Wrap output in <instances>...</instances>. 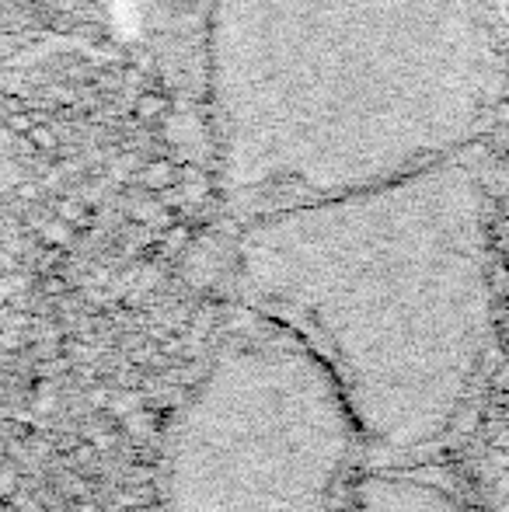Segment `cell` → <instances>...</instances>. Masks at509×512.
Returning a JSON list of instances; mask_svg holds the SVG:
<instances>
[{"instance_id":"6da1fadb","label":"cell","mask_w":509,"mask_h":512,"mask_svg":"<svg viewBox=\"0 0 509 512\" xmlns=\"http://www.w3.org/2000/svg\"><path fill=\"white\" fill-rule=\"evenodd\" d=\"M265 324L210 359L175 415L171 512H349L360 425L318 352Z\"/></svg>"},{"instance_id":"5b68a950","label":"cell","mask_w":509,"mask_h":512,"mask_svg":"<svg viewBox=\"0 0 509 512\" xmlns=\"http://www.w3.org/2000/svg\"><path fill=\"white\" fill-rule=\"evenodd\" d=\"M32 126H35V119H28L25 112H14L11 119H7V129H11V133H28Z\"/></svg>"},{"instance_id":"277c9868","label":"cell","mask_w":509,"mask_h":512,"mask_svg":"<svg viewBox=\"0 0 509 512\" xmlns=\"http://www.w3.org/2000/svg\"><path fill=\"white\" fill-rule=\"evenodd\" d=\"M25 140L32 143L35 150H42V154H53V150H56V133L49 126H42V122H35V126L28 129Z\"/></svg>"},{"instance_id":"7a4b0ae2","label":"cell","mask_w":509,"mask_h":512,"mask_svg":"<svg viewBox=\"0 0 509 512\" xmlns=\"http://www.w3.org/2000/svg\"><path fill=\"white\" fill-rule=\"evenodd\" d=\"M168 112H171V102L164 91H143V95L133 102V115L140 122H161Z\"/></svg>"},{"instance_id":"3957f363","label":"cell","mask_w":509,"mask_h":512,"mask_svg":"<svg viewBox=\"0 0 509 512\" xmlns=\"http://www.w3.org/2000/svg\"><path fill=\"white\" fill-rule=\"evenodd\" d=\"M175 182H178V168L171 161H164V157H157V161H150L143 168V185L147 189H171Z\"/></svg>"}]
</instances>
